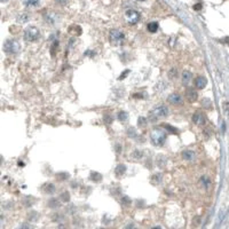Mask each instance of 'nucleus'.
<instances>
[{
  "label": "nucleus",
  "mask_w": 229,
  "mask_h": 229,
  "mask_svg": "<svg viewBox=\"0 0 229 229\" xmlns=\"http://www.w3.org/2000/svg\"><path fill=\"white\" fill-rule=\"evenodd\" d=\"M139 125L140 126H145V118H139Z\"/></svg>",
  "instance_id": "nucleus-27"
},
{
  "label": "nucleus",
  "mask_w": 229,
  "mask_h": 229,
  "mask_svg": "<svg viewBox=\"0 0 229 229\" xmlns=\"http://www.w3.org/2000/svg\"><path fill=\"white\" fill-rule=\"evenodd\" d=\"M29 18H30V17H29L27 14H21L20 16L17 17V21H18V22H27Z\"/></svg>",
  "instance_id": "nucleus-23"
},
{
  "label": "nucleus",
  "mask_w": 229,
  "mask_h": 229,
  "mask_svg": "<svg viewBox=\"0 0 229 229\" xmlns=\"http://www.w3.org/2000/svg\"><path fill=\"white\" fill-rule=\"evenodd\" d=\"M191 78H193V75H191L190 71L185 70L182 72V83H183V85H188L191 81Z\"/></svg>",
  "instance_id": "nucleus-12"
},
{
  "label": "nucleus",
  "mask_w": 229,
  "mask_h": 229,
  "mask_svg": "<svg viewBox=\"0 0 229 229\" xmlns=\"http://www.w3.org/2000/svg\"><path fill=\"white\" fill-rule=\"evenodd\" d=\"M139 1H142V0H139Z\"/></svg>",
  "instance_id": "nucleus-32"
},
{
  "label": "nucleus",
  "mask_w": 229,
  "mask_h": 229,
  "mask_svg": "<svg viewBox=\"0 0 229 229\" xmlns=\"http://www.w3.org/2000/svg\"><path fill=\"white\" fill-rule=\"evenodd\" d=\"M202 182H204V186H205V188H209L210 187V180H209V178H206V177H203L202 178Z\"/></svg>",
  "instance_id": "nucleus-25"
},
{
  "label": "nucleus",
  "mask_w": 229,
  "mask_h": 229,
  "mask_svg": "<svg viewBox=\"0 0 229 229\" xmlns=\"http://www.w3.org/2000/svg\"><path fill=\"white\" fill-rule=\"evenodd\" d=\"M125 39L124 33L121 32L119 30H111L109 33V40L113 45H121Z\"/></svg>",
  "instance_id": "nucleus-5"
},
{
  "label": "nucleus",
  "mask_w": 229,
  "mask_h": 229,
  "mask_svg": "<svg viewBox=\"0 0 229 229\" xmlns=\"http://www.w3.org/2000/svg\"><path fill=\"white\" fill-rule=\"evenodd\" d=\"M125 171H126V166L123 164H119L116 167V170H115V173H116L117 175H121V174L125 173Z\"/></svg>",
  "instance_id": "nucleus-15"
},
{
  "label": "nucleus",
  "mask_w": 229,
  "mask_h": 229,
  "mask_svg": "<svg viewBox=\"0 0 229 229\" xmlns=\"http://www.w3.org/2000/svg\"><path fill=\"white\" fill-rule=\"evenodd\" d=\"M59 4H62V5H64L65 2H67V0H56Z\"/></svg>",
  "instance_id": "nucleus-30"
},
{
  "label": "nucleus",
  "mask_w": 229,
  "mask_h": 229,
  "mask_svg": "<svg viewBox=\"0 0 229 229\" xmlns=\"http://www.w3.org/2000/svg\"><path fill=\"white\" fill-rule=\"evenodd\" d=\"M186 97H187V100L189 101V102H195V101H197V99H198V93H197V91L195 88H193V87H188V89L186 91Z\"/></svg>",
  "instance_id": "nucleus-7"
},
{
  "label": "nucleus",
  "mask_w": 229,
  "mask_h": 229,
  "mask_svg": "<svg viewBox=\"0 0 229 229\" xmlns=\"http://www.w3.org/2000/svg\"><path fill=\"white\" fill-rule=\"evenodd\" d=\"M48 205L49 207H57V206H60V202L57 201V199H51V201L48 202Z\"/></svg>",
  "instance_id": "nucleus-21"
},
{
  "label": "nucleus",
  "mask_w": 229,
  "mask_h": 229,
  "mask_svg": "<svg viewBox=\"0 0 229 229\" xmlns=\"http://www.w3.org/2000/svg\"><path fill=\"white\" fill-rule=\"evenodd\" d=\"M194 9H195V10H199V9H202V5L196 4L195 6H194Z\"/></svg>",
  "instance_id": "nucleus-28"
},
{
  "label": "nucleus",
  "mask_w": 229,
  "mask_h": 229,
  "mask_svg": "<svg viewBox=\"0 0 229 229\" xmlns=\"http://www.w3.org/2000/svg\"><path fill=\"white\" fill-rule=\"evenodd\" d=\"M4 1H6V0H1V2H4Z\"/></svg>",
  "instance_id": "nucleus-31"
},
{
  "label": "nucleus",
  "mask_w": 229,
  "mask_h": 229,
  "mask_svg": "<svg viewBox=\"0 0 229 229\" xmlns=\"http://www.w3.org/2000/svg\"><path fill=\"white\" fill-rule=\"evenodd\" d=\"M166 137H167V133L165 132L164 129H159V127L153 129L150 133V140L153 142V145H156V147H161V145H164Z\"/></svg>",
  "instance_id": "nucleus-1"
},
{
  "label": "nucleus",
  "mask_w": 229,
  "mask_h": 229,
  "mask_svg": "<svg viewBox=\"0 0 229 229\" xmlns=\"http://www.w3.org/2000/svg\"><path fill=\"white\" fill-rule=\"evenodd\" d=\"M193 121L194 124H197V125H203L205 123V117L204 115L199 111H196V112L193 115Z\"/></svg>",
  "instance_id": "nucleus-9"
},
{
  "label": "nucleus",
  "mask_w": 229,
  "mask_h": 229,
  "mask_svg": "<svg viewBox=\"0 0 229 229\" xmlns=\"http://www.w3.org/2000/svg\"><path fill=\"white\" fill-rule=\"evenodd\" d=\"M143 156V153H141L140 150H135V153H134V157H137V158H140V157Z\"/></svg>",
  "instance_id": "nucleus-26"
},
{
  "label": "nucleus",
  "mask_w": 229,
  "mask_h": 229,
  "mask_svg": "<svg viewBox=\"0 0 229 229\" xmlns=\"http://www.w3.org/2000/svg\"><path fill=\"white\" fill-rule=\"evenodd\" d=\"M163 127H164V129H166L167 131H170L171 133H173V134H178V133H179L178 129H175V127H173V126H171V125L164 124V125H163Z\"/></svg>",
  "instance_id": "nucleus-17"
},
{
  "label": "nucleus",
  "mask_w": 229,
  "mask_h": 229,
  "mask_svg": "<svg viewBox=\"0 0 229 229\" xmlns=\"http://www.w3.org/2000/svg\"><path fill=\"white\" fill-rule=\"evenodd\" d=\"M150 182H151L153 185H158V183H161V182H162V175H161V174H155V175H153V177H151V180H150Z\"/></svg>",
  "instance_id": "nucleus-16"
},
{
  "label": "nucleus",
  "mask_w": 229,
  "mask_h": 229,
  "mask_svg": "<svg viewBox=\"0 0 229 229\" xmlns=\"http://www.w3.org/2000/svg\"><path fill=\"white\" fill-rule=\"evenodd\" d=\"M61 199L63 202H68L69 199H70V195H69L68 191H65V193H63L61 195Z\"/></svg>",
  "instance_id": "nucleus-24"
},
{
  "label": "nucleus",
  "mask_w": 229,
  "mask_h": 229,
  "mask_svg": "<svg viewBox=\"0 0 229 229\" xmlns=\"http://www.w3.org/2000/svg\"><path fill=\"white\" fill-rule=\"evenodd\" d=\"M56 178L59 179V180H67L69 178V174L68 173H59V174H56Z\"/></svg>",
  "instance_id": "nucleus-22"
},
{
  "label": "nucleus",
  "mask_w": 229,
  "mask_h": 229,
  "mask_svg": "<svg viewBox=\"0 0 229 229\" xmlns=\"http://www.w3.org/2000/svg\"><path fill=\"white\" fill-rule=\"evenodd\" d=\"M46 187H47V189H45V191H46L47 194H53L54 191H55V186L52 185V183H47Z\"/></svg>",
  "instance_id": "nucleus-19"
},
{
  "label": "nucleus",
  "mask_w": 229,
  "mask_h": 229,
  "mask_svg": "<svg viewBox=\"0 0 229 229\" xmlns=\"http://www.w3.org/2000/svg\"><path fill=\"white\" fill-rule=\"evenodd\" d=\"M91 179H92L93 181H101V179H102V177H101V174H99V173H95V172H92V174H91Z\"/></svg>",
  "instance_id": "nucleus-20"
},
{
  "label": "nucleus",
  "mask_w": 229,
  "mask_h": 229,
  "mask_svg": "<svg viewBox=\"0 0 229 229\" xmlns=\"http://www.w3.org/2000/svg\"><path fill=\"white\" fill-rule=\"evenodd\" d=\"M147 29H148L149 32L151 33H155L158 31V23L157 22H150L148 24V27H147Z\"/></svg>",
  "instance_id": "nucleus-14"
},
{
  "label": "nucleus",
  "mask_w": 229,
  "mask_h": 229,
  "mask_svg": "<svg viewBox=\"0 0 229 229\" xmlns=\"http://www.w3.org/2000/svg\"><path fill=\"white\" fill-rule=\"evenodd\" d=\"M125 20L129 24H137L140 20V14L134 9H127L125 12Z\"/></svg>",
  "instance_id": "nucleus-6"
},
{
  "label": "nucleus",
  "mask_w": 229,
  "mask_h": 229,
  "mask_svg": "<svg viewBox=\"0 0 229 229\" xmlns=\"http://www.w3.org/2000/svg\"><path fill=\"white\" fill-rule=\"evenodd\" d=\"M206 84H207V79L205 78V77H198L196 79V81H195V85H196L197 88L199 89H203L206 86Z\"/></svg>",
  "instance_id": "nucleus-11"
},
{
  "label": "nucleus",
  "mask_w": 229,
  "mask_h": 229,
  "mask_svg": "<svg viewBox=\"0 0 229 229\" xmlns=\"http://www.w3.org/2000/svg\"><path fill=\"white\" fill-rule=\"evenodd\" d=\"M182 158H183L185 161L194 162L195 161V158H196V155H195V153H194L193 150H185V151L182 153Z\"/></svg>",
  "instance_id": "nucleus-10"
},
{
  "label": "nucleus",
  "mask_w": 229,
  "mask_h": 229,
  "mask_svg": "<svg viewBox=\"0 0 229 229\" xmlns=\"http://www.w3.org/2000/svg\"><path fill=\"white\" fill-rule=\"evenodd\" d=\"M127 118H129V115H127V112H125V111H121V112L118 113V119H119L121 121H125Z\"/></svg>",
  "instance_id": "nucleus-18"
},
{
  "label": "nucleus",
  "mask_w": 229,
  "mask_h": 229,
  "mask_svg": "<svg viewBox=\"0 0 229 229\" xmlns=\"http://www.w3.org/2000/svg\"><path fill=\"white\" fill-rule=\"evenodd\" d=\"M4 51L7 54H17L20 52V44L16 40H7L4 44Z\"/></svg>",
  "instance_id": "nucleus-4"
},
{
  "label": "nucleus",
  "mask_w": 229,
  "mask_h": 229,
  "mask_svg": "<svg viewBox=\"0 0 229 229\" xmlns=\"http://www.w3.org/2000/svg\"><path fill=\"white\" fill-rule=\"evenodd\" d=\"M40 0H23L25 7H38Z\"/></svg>",
  "instance_id": "nucleus-13"
},
{
  "label": "nucleus",
  "mask_w": 229,
  "mask_h": 229,
  "mask_svg": "<svg viewBox=\"0 0 229 229\" xmlns=\"http://www.w3.org/2000/svg\"><path fill=\"white\" fill-rule=\"evenodd\" d=\"M167 101H169V103H171V104H173V105H179L182 103V96H181L180 94L174 93V94H171V95L167 97Z\"/></svg>",
  "instance_id": "nucleus-8"
},
{
  "label": "nucleus",
  "mask_w": 229,
  "mask_h": 229,
  "mask_svg": "<svg viewBox=\"0 0 229 229\" xmlns=\"http://www.w3.org/2000/svg\"><path fill=\"white\" fill-rule=\"evenodd\" d=\"M129 70H127L126 72H125V73H123V75H121V78H119V79H124V77H126V75H127V73H129Z\"/></svg>",
  "instance_id": "nucleus-29"
},
{
  "label": "nucleus",
  "mask_w": 229,
  "mask_h": 229,
  "mask_svg": "<svg viewBox=\"0 0 229 229\" xmlns=\"http://www.w3.org/2000/svg\"><path fill=\"white\" fill-rule=\"evenodd\" d=\"M40 36L39 30L36 27H29L28 29H25L24 31V39L27 41H35L37 40Z\"/></svg>",
  "instance_id": "nucleus-3"
},
{
  "label": "nucleus",
  "mask_w": 229,
  "mask_h": 229,
  "mask_svg": "<svg viewBox=\"0 0 229 229\" xmlns=\"http://www.w3.org/2000/svg\"><path fill=\"white\" fill-rule=\"evenodd\" d=\"M167 115H169V108L166 105H158L153 109V111H150V119L157 121V119L167 117Z\"/></svg>",
  "instance_id": "nucleus-2"
}]
</instances>
